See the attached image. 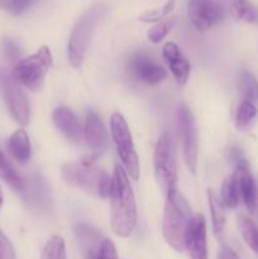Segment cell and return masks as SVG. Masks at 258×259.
Masks as SVG:
<instances>
[{
  "mask_svg": "<svg viewBox=\"0 0 258 259\" xmlns=\"http://www.w3.org/2000/svg\"><path fill=\"white\" fill-rule=\"evenodd\" d=\"M111 229L118 237L126 238L137 224V206L128 175L120 164H116L110 191Z\"/></svg>",
  "mask_w": 258,
  "mask_h": 259,
  "instance_id": "6da1fadb",
  "label": "cell"
},
{
  "mask_svg": "<svg viewBox=\"0 0 258 259\" xmlns=\"http://www.w3.org/2000/svg\"><path fill=\"white\" fill-rule=\"evenodd\" d=\"M191 207L179 189L166 195L162 233L166 242L177 252L185 250L187 227L191 220Z\"/></svg>",
  "mask_w": 258,
  "mask_h": 259,
  "instance_id": "7a4b0ae2",
  "label": "cell"
},
{
  "mask_svg": "<svg viewBox=\"0 0 258 259\" xmlns=\"http://www.w3.org/2000/svg\"><path fill=\"white\" fill-rule=\"evenodd\" d=\"M106 13H108V5L105 3H94L76 22L68 40V57L73 67L81 66L89 42L96 27L105 18Z\"/></svg>",
  "mask_w": 258,
  "mask_h": 259,
  "instance_id": "3957f363",
  "label": "cell"
},
{
  "mask_svg": "<svg viewBox=\"0 0 258 259\" xmlns=\"http://www.w3.org/2000/svg\"><path fill=\"white\" fill-rule=\"evenodd\" d=\"M61 172L63 180L72 186L99 195L103 199L110 196L113 179L94 164H85L82 162L66 163Z\"/></svg>",
  "mask_w": 258,
  "mask_h": 259,
  "instance_id": "277c9868",
  "label": "cell"
},
{
  "mask_svg": "<svg viewBox=\"0 0 258 259\" xmlns=\"http://www.w3.org/2000/svg\"><path fill=\"white\" fill-rule=\"evenodd\" d=\"M53 65V57L48 47H40L34 55L19 60L14 65L12 76L18 83H22L32 91H39L45 83V77Z\"/></svg>",
  "mask_w": 258,
  "mask_h": 259,
  "instance_id": "5b68a950",
  "label": "cell"
},
{
  "mask_svg": "<svg viewBox=\"0 0 258 259\" xmlns=\"http://www.w3.org/2000/svg\"><path fill=\"white\" fill-rule=\"evenodd\" d=\"M110 129L116 152L123 163L126 175L133 180L139 179V159L134 148L133 138L125 119L121 114L114 113L110 119Z\"/></svg>",
  "mask_w": 258,
  "mask_h": 259,
  "instance_id": "8992f818",
  "label": "cell"
},
{
  "mask_svg": "<svg viewBox=\"0 0 258 259\" xmlns=\"http://www.w3.org/2000/svg\"><path fill=\"white\" fill-rule=\"evenodd\" d=\"M154 175L164 195L177 189V167L174 146L168 133H162L156 144L153 157Z\"/></svg>",
  "mask_w": 258,
  "mask_h": 259,
  "instance_id": "52a82bcc",
  "label": "cell"
},
{
  "mask_svg": "<svg viewBox=\"0 0 258 259\" xmlns=\"http://www.w3.org/2000/svg\"><path fill=\"white\" fill-rule=\"evenodd\" d=\"M0 89H2L5 104L15 121L22 126L27 125L30 115L27 96L23 93L17 81L13 78V76L8 75L3 68H0Z\"/></svg>",
  "mask_w": 258,
  "mask_h": 259,
  "instance_id": "ba28073f",
  "label": "cell"
},
{
  "mask_svg": "<svg viewBox=\"0 0 258 259\" xmlns=\"http://www.w3.org/2000/svg\"><path fill=\"white\" fill-rule=\"evenodd\" d=\"M179 129L181 133L184 157L187 168L195 174L197 168V156H199V141L194 116L187 106L182 105L179 109Z\"/></svg>",
  "mask_w": 258,
  "mask_h": 259,
  "instance_id": "9c48e42d",
  "label": "cell"
},
{
  "mask_svg": "<svg viewBox=\"0 0 258 259\" xmlns=\"http://www.w3.org/2000/svg\"><path fill=\"white\" fill-rule=\"evenodd\" d=\"M187 15L197 30L210 29L223 19L222 5L215 0H189Z\"/></svg>",
  "mask_w": 258,
  "mask_h": 259,
  "instance_id": "30bf717a",
  "label": "cell"
},
{
  "mask_svg": "<svg viewBox=\"0 0 258 259\" xmlns=\"http://www.w3.org/2000/svg\"><path fill=\"white\" fill-rule=\"evenodd\" d=\"M128 70L136 80L147 85H157L166 77V71L143 52H137L131 56Z\"/></svg>",
  "mask_w": 258,
  "mask_h": 259,
  "instance_id": "8fae6325",
  "label": "cell"
},
{
  "mask_svg": "<svg viewBox=\"0 0 258 259\" xmlns=\"http://www.w3.org/2000/svg\"><path fill=\"white\" fill-rule=\"evenodd\" d=\"M185 249L189 250L191 259H207L206 220L204 215L197 214L190 220L185 239Z\"/></svg>",
  "mask_w": 258,
  "mask_h": 259,
  "instance_id": "7c38bea8",
  "label": "cell"
},
{
  "mask_svg": "<svg viewBox=\"0 0 258 259\" xmlns=\"http://www.w3.org/2000/svg\"><path fill=\"white\" fill-rule=\"evenodd\" d=\"M162 53H163L164 61H166L167 66L171 70L176 82L180 86H184L189 80L190 71H191V66H190L189 61L186 60L179 46L174 42L164 43L163 48H162Z\"/></svg>",
  "mask_w": 258,
  "mask_h": 259,
  "instance_id": "4fadbf2b",
  "label": "cell"
},
{
  "mask_svg": "<svg viewBox=\"0 0 258 259\" xmlns=\"http://www.w3.org/2000/svg\"><path fill=\"white\" fill-rule=\"evenodd\" d=\"M73 232H75L78 247H80L81 253L85 259L95 258L105 240L100 230L95 229L85 223H78L73 227Z\"/></svg>",
  "mask_w": 258,
  "mask_h": 259,
  "instance_id": "5bb4252c",
  "label": "cell"
},
{
  "mask_svg": "<svg viewBox=\"0 0 258 259\" xmlns=\"http://www.w3.org/2000/svg\"><path fill=\"white\" fill-rule=\"evenodd\" d=\"M233 175H234L235 181H237L240 199L243 200L248 211L254 212L258 206L257 187H255L254 179L248 169V166L245 163L237 164V168Z\"/></svg>",
  "mask_w": 258,
  "mask_h": 259,
  "instance_id": "9a60e30c",
  "label": "cell"
},
{
  "mask_svg": "<svg viewBox=\"0 0 258 259\" xmlns=\"http://www.w3.org/2000/svg\"><path fill=\"white\" fill-rule=\"evenodd\" d=\"M83 137L89 148L96 154L98 152L103 151L108 143V133L103 120L94 110L86 111Z\"/></svg>",
  "mask_w": 258,
  "mask_h": 259,
  "instance_id": "2e32d148",
  "label": "cell"
},
{
  "mask_svg": "<svg viewBox=\"0 0 258 259\" xmlns=\"http://www.w3.org/2000/svg\"><path fill=\"white\" fill-rule=\"evenodd\" d=\"M53 121L70 141L80 142L83 137V131L75 114L67 108H58L53 113Z\"/></svg>",
  "mask_w": 258,
  "mask_h": 259,
  "instance_id": "e0dca14e",
  "label": "cell"
},
{
  "mask_svg": "<svg viewBox=\"0 0 258 259\" xmlns=\"http://www.w3.org/2000/svg\"><path fill=\"white\" fill-rule=\"evenodd\" d=\"M8 149L19 163H27L30 158V153H32V147H30V141L27 132L23 129L14 132L8 141Z\"/></svg>",
  "mask_w": 258,
  "mask_h": 259,
  "instance_id": "ac0fdd59",
  "label": "cell"
},
{
  "mask_svg": "<svg viewBox=\"0 0 258 259\" xmlns=\"http://www.w3.org/2000/svg\"><path fill=\"white\" fill-rule=\"evenodd\" d=\"M23 194H25V200L29 201V204L35 206L37 209L47 207L48 202H50V200H48V190L46 187L45 182L39 177H34L28 184H25Z\"/></svg>",
  "mask_w": 258,
  "mask_h": 259,
  "instance_id": "d6986e66",
  "label": "cell"
},
{
  "mask_svg": "<svg viewBox=\"0 0 258 259\" xmlns=\"http://www.w3.org/2000/svg\"><path fill=\"white\" fill-rule=\"evenodd\" d=\"M237 227L245 244L258 255V227L244 215L237 218Z\"/></svg>",
  "mask_w": 258,
  "mask_h": 259,
  "instance_id": "ffe728a7",
  "label": "cell"
},
{
  "mask_svg": "<svg viewBox=\"0 0 258 259\" xmlns=\"http://www.w3.org/2000/svg\"><path fill=\"white\" fill-rule=\"evenodd\" d=\"M257 106L254 103L247 100H242L235 113V125L240 131H247L254 123L257 118Z\"/></svg>",
  "mask_w": 258,
  "mask_h": 259,
  "instance_id": "44dd1931",
  "label": "cell"
},
{
  "mask_svg": "<svg viewBox=\"0 0 258 259\" xmlns=\"http://www.w3.org/2000/svg\"><path fill=\"white\" fill-rule=\"evenodd\" d=\"M230 13L235 19L242 20V22H258V9L249 0H234L230 7Z\"/></svg>",
  "mask_w": 258,
  "mask_h": 259,
  "instance_id": "7402d4cb",
  "label": "cell"
},
{
  "mask_svg": "<svg viewBox=\"0 0 258 259\" xmlns=\"http://www.w3.org/2000/svg\"><path fill=\"white\" fill-rule=\"evenodd\" d=\"M239 191H238L237 181L234 175H230L224 180L220 189V201L223 206L228 209H235L239 202Z\"/></svg>",
  "mask_w": 258,
  "mask_h": 259,
  "instance_id": "603a6c76",
  "label": "cell"
},
{
  "mask_svg": "<svg viewBox=\"0 0 258 259\" xmlns=\"http://www.w3.org/2000/svg\"><path fill=\"white\" fill-rule=\"evenodd\" d=\"M0 176L13 187L17 191L23 192L25 186V181L19 176L15 168L13 167V164L10 163L7 159V157L4 156V153L0 149Z\"/></svg>",
  "mask_w": 258,
  "mask_h": 259,
  "instance_id": "cb8c5ba5",
  "label": "cell"
},
{
  "mask_svg": "<svg viewBox=\"0 0 258 259\" xmlns=\"http://www.w3.org/2000/svg\"><path fill=\"white\" fill-rule=\"evenodd\" d=\"M209 206L210 212H211V219H212V228L214 232L218 237L223 234V230L225 227V214H224V206H223L222 201L217 197V195L209 190Z\"/></svg>",
  "mask_w": 258,
  "mask_h": 259,
  "instance_id": "d4e9b609",
  "label": "cell"
},
{
  "mask_svg": "<svg viewBox=\"0 0 258 259\" xmlns=\"http://www.w3.org/2000/svg\"><path fill=\"white\" fill-rule=\"evenodd\" d=\"M239 91L242 95V100L258 101V80L248 71H243L239 77Z\"/></svg>",
  "mask_w": 258,
  "mask_h": 259,
  "instance_id": "484cf974",
  "label": "cell"
},
{
  "mask_svg": "<svg viewBox=\"0 0 258 259\" xmlns=\"http://www.w3.org/2000/svg\"><path fill=\"white\" fill-rule=\"evenodd\" d=\"M175 5H176V0H167L161 8H156V9H151L144 12L143 14L139 15L138 19L144 23L159 22L162 18L167 17V15L171 14V13L174 12Z\"/></svg>",
  "mask_w": 258,
  "mask_h": 259,
  "instance_id": "4316f807",
  "label": "cell"
},
{
  "mask_svg": "<svg viewBox=\"0 0 258 259\" xmlns=\"http://www.w3.org/2000/svg\"><path fill=\"white\" fill-rule=\"evenodd\" d=\"M42 259H66L65 242L62 238L55 235L48 240L43 249Z\"/></svg>",
  "mask_w": 258,
  "mask_h": 259,
  "instance_id": "83f0119b",
  "label": "cell"
},
{
  "mask_svg": "<svg viewBox=\"0 0 258 259\" xmlns=\"http://www.w3.org/2000/svg\"><path fill=\"white\" fill-rule=\"evenodd\" d=\"M175 23H176V18H171V19L162 20L158 24H156L154 27H152L148 32V38L151 42L158 43L171 32V29L174 28Z\"/></svg>",
  "mask_w": 258,
  "mask_h": 259,
  "instance_id": "f1b7e54d",
  "label": "cell"
},
{
  "mask_svg": "<svg viewBox=\"0 0 258 259\" xmlns=\"http://www.w3.org/2000/svg\"><path fill=\"white\" fill-rule=\"evenodd\" d=\"M37 0H0V7L13 15H19L29 9Z\"/></svg>",
  "mask_w": 258,
  "mask_h": 259,
  "instance_id": "f546056e",
  "label": "cell"
},
{
  "mask_svg": "<svg viewBox=\"0 0 258 259\" xmlns=\"http://www.w3.org/2000/svg\"><path fill=\"white\" fill-rule=\"evenodd\" d=\"M2 50L3 55L10 62L17 63L20 60V48L18 46V43L14 39H12V38H4L3 39Z\"/></svg>",
  "mask_w": 258,
  "mask_h": 259,
  "instance_id": "4dcf8cb0",
  "label": "cell"
},
{
  "mask_svg": "<svg viewBox=\"0 0 258 259\" xmlns=\"http://www.w3.org/2000/svg\"><path fill=\"white\" fill-rule=\"evenodd\" d=\"M0 259H15L13 244L0 229Z\"/></svg>",
  "mask_w": 258,
  "mask_h": 259,
  "instance_id": "1f68e13d",
  "label": "cell"
},
{
  "mask_svg": "<svg viewBox=\"0 0 258 259\" xmlns=\"http://www.w3.org/2000/svg\"><path fill=\"white\" fill-rule=\"evenodd\" d=\"M94 259H118V253H116L115 245L113 244V242L109 239L104 240L98 255Z\"/></svg>",
  "mask_w": 258,
  "mask_h": 259,
  "instance_id": "d6a6232c",
  "label": "cell"
},
{
  "mask_svg": "<svg viewBox=\"0 0 258 259\" xmlns=\"http://www.w3.org/2000/svg\"><path fill=\"white\" fill-rule=\"evenodd\" d=\"M218 259H239V257L232 248L223 247L218 254Z\"/></svg>",
  "mask_w": 258,
  "mask_h": 259,
  "instance_id": "836d02e7",
  "label": "cell"
},
{
  "mask_svg": "<svg viewBox=\"0 0 258 259\" xmlns=\"http://www.w3.org/2000/svg\"><path fill=\"white\" fill-rule=\"evenodd\" d=\"M3 205V192H2V187H0V207Z\"/></svg>",
  "mask_w": 258,
  "mask_h": 259,
  "instance_id": "e575fe53",
  "label": "cell"
}]
</instances>
